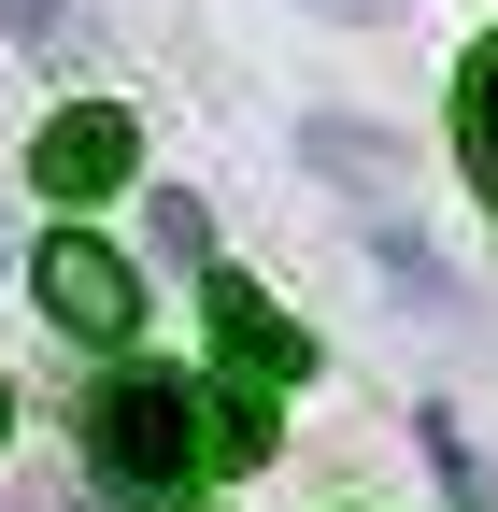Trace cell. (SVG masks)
<instances>
[{"mask_svg":"<svg viewBox=\"0 0 498 512\" xmlns=\"http://www.w3.org/2000/svg\"><path fill=\"white\" fill-rule=\"evenodd\" d=\"M314 15H413V0H314Z\"/></svg>","mask_w":498,"mask_h":512,"instance_id":"9","label":"cell"},{"mask_svg":"<svg viewBox=\"0 0 498 512\" xmlns=\"http://www.w3.org/2000/svg\"><path fill=\"white\" fill-rule=\"evenodd\" d=\"M0 271H15V242H0Z\"/></svg>","mask_w":498,"mask_h":512,"instance_id":"11","label":"cell"},{"mask_svg":"<svg viewBox=\"0 0 498 512\" xmlns=\"http://www.w3.org/2000/svg\"><path fill=\"white\" fill-rule=\"evenodd\" d=\"M0 441H15V384H0Z\"/></svg>","mask_w":498,"mask_h":512,"instance_id":"10","label":"cell"},{"mask_svg":"<svg viewBox=\"0 0 498 512\" xmlns=\"http://www.w3.org/2000/svg\"><path fill=\"white\" fill-rule=\"evenodd\" d=\"M86 456H100L114 498H185L200 470L271 456V399L257 384H185V370H114L86 399Z\"/></svg>","mask_w":498,"mask_h":512,"instance_id":"1","label":"cell"},{"mask_svg":"<svg viewBox=\"0 0 498 512\" xmlns=\"http://www.w3.org/2000/svg\"><path fill=\"white\" fill-rule=\"evenodd\" d=\"M214 342H228V384H299L314 370V328L271 313L257 285H214Z\"/></svg>","mask_w":498,"mask_h":512,"instance_id":"4","label":"cell"},{"mask_svg":"<svg viewBox=\"0 0 498 512\" xmlns=\"http://www.w3.org/2000/svg\"><path fill=\"white\" fill-rule=\"evenodd\" d=\"M299 171H328V185H356V200H370V185H399V143H385V128L314 114V128H299Z\"/></svg>","mask_w":498,"mask_h":512,"instance_id":"6","label":"cell"},{"mask_svg":"<svg viewBox=\"0 0 498 512\" xmlns=\"http://www.w3.org/2000/svg\"><path fill=\"white\" fill-rule=\"evenodd\" d=\"M456 157L484 185V214H498V29L470 43V72H456Z\"/></svg>","mask_w":498,"mask_h":512,"instance_id":"5","label":"cell"},{"mask_svg":"<svg viewBox=\"0 0 498 512\" xmlns=\"http://www.w3.org/2000/svg\"><path fill=\"white\" fill-rule=\"evenodd\" d=\"M29 299H43V328L57 342H129L143 328V285H129V256H114V242H72V228H57L43 256H29Z\"/></svg>","mask_w":498,"mask_h":512,"instance_id":"2","label":"cell"},{"mask_svg":"<svg viewBox=\"0 0 498 512\" xmlns=\"http://www.w3.org/2000/svg\"><path fill=\"white\" fill-rule=\"evenodd\" d=\"M129 157H143L129 114H114V100H72V114L29 143V185H43V200H114V185H129Z\"/></svg>","mask_w":498,"mask_h":512,"instance_id":"3","label":"cell"},{"mask_svg":"<svg viewBox=\"0 0 498 512\" xmlns=\"http://www.w3.org/2000/svg\"><path fill=\"white\" fill-rule=\"evenodd\" d=\"M143 242L171 256V271H200V256H214V214H200V200H185V185H171V200L143 214Z\"/></svg>","mask_w":498,"mask_h":512,"instance_id":"7","label":"cell"},{"mask_svg":"<svg viewBox=\"0 0 498 512\" xmlns=\"http://www.w3.org/2000/svg\"><path fill=\"white\" fill-rule=\"evenodd\" d=\"M0 29H15V43H57V0H0Z\"/></svg>","mask_w":498,"mask_h":512,"instance_id":"8","label":"cell"}]
</instances>
